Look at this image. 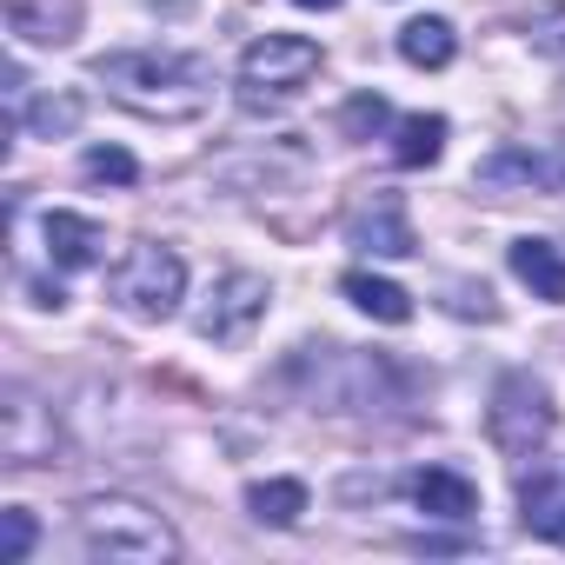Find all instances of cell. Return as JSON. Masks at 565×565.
<instances>
[{
    "mask_svg": "<svg viewBox=\"0 0 565 565\" xmlns=\"http://www.w3.org/2000/svg\"><path fill=\"white\" fill-rule=\"evenodd\" d=\"M81 173H87V180H114V186H127L140 167H134V153H120V147H87Z\"/></svg>",
    "mask_w": 565,
    "mask_h": 565,
    "instance_id": "44dd1931",
    "label": "cell"
},
{
    "mask_svg": "<svg viewBox=\"0 0 565 565\" xmlns=\"http://www.w3.org/2000/svg\"><path fill=\"white\" fill-rule=\"evenodd\" d=\"M28 552H34V512L8 505L0 512V565H21Z\"/></svg>",
    "mask_w": 565,
    "mask_h": 565,
    "instance_id": "ffe728a7",
    "label": "cell"
},
{
    "mask_svg": "<svg viewBox=\"0 0 565 565\" xmlns=\"http://www.w3.org/2000/svg\"><path fill=\"white\" fill-rule=\"evenodd\" d=\"M386 120H393V107H386L380 94H360V100H347V114H340V127H347V134H360V140H366V134H380Z\"/></svg>",
    "mask_w": 565,
    "mask_h": 565,
    "instance_id": "7402d4cb",
    "label": "cell"
},
{
    "mask_svg": "<svg viewBox=\"0 0 565 565\" xmlns=\"http://www.w3.org/2000/svg\"><path fill=\"white\" fill-rule=\"evenodd\" d=\"M452 54H459L452 21L419 14V21H406V28H399V61H406V67H452Z\"/></svg>",
    "mask_w": 565,
    "mask_h": 565,
    "instance_id": "5bb4252c",
    "label": "cell"
},
{
    "mask_svg": "<svg viewBox=\"0 0 565 565\" xmlns=\"http://www.w3.org/2000/svg\"><path fill=\"white\" fill-rule=\"evenodd\" d=\"M552 426H558V406H552V386H545L539 373H505V380L492 386L486 433H492V446H499L505 459H532V452H545Z\"/></svg>",
    "mask_w": 565,
    "mask_h": 565,
    "instance_id": "277c9868",
    "label": "cell"
},
{
    "mask_svg": "<svg viewBox=\"0 0 565 565\" xmlns=\"http://www.w3.org/2000/svg\"><path fill=\"white\" fill-rule=\"evenodd\" d=\"M246 512H253L259 525H300L307 486H300V479H253V486H246Z\"/></svg>",
    "mask_w": 565,
    "mask_h": 565,
    "instance_id": "9a60e30c",
    "label": "cell"
},
{
    "mask_svg": "<svg viewBox=\"0 0 565 565\" xmlns=\"http://www.w3.org/2000/svg\"><path fill=\"white\" fill-rule=\"evenodd\" d=\"M294 8H313V14H333V8H340V0H294Z\"/></svg>",
    "mask_w": 565,
    "mask_h": 565,
    "instance_id": "cb8c5ba5",
    "label": "cell"
},
{
    "mask_svg": "<svg viewBox=\"0 0 565 565\" xmlns=\"http://www.w3.org/2000/svg\"><path fill=\"white\" fill-rule=\"evenodd\" d=\"M452 307H459V313H479V320H492V313H499V307H492V294H486V287H466V279L452 287Z\"/></svg>",
    "mask_w": 565,
    "mask_h": 565,
    "instance_id": "603a6c76",
    "label": "cell"
},
{
    "mask_svg": "<svg viewBox=\"0 0 565 565\" xmlns=\"http://www.w3.org/2000/svg\"><path fill=\"white\" fill-rule=\"evenodd\" d=\"M479 193H565V147H499L472 167Z\"/></svg>",
    "mask_w": 565,
    "mask_h": 565,
    "instance_id": "52a82bcc",
    "label": "cell"
},
{
    "mask_svg": "<svg viewBox=\"0 0 565 565\" xmlns=\"http://www.w3.org/2000/svg\"><path fill=\"white\" fill-rule=\"evenodd\" d=\"M353 246H360V253H380V259H413V253H419V233H413L406 206H399L393 193H380L373 206L353 213Z\"/></svg>",
    "mask_w": 565,
    "mask_h": 565,
    "instance_id": "ba28073f",
    "label": "cell"
},
{
    "mask_svg": "<svg viewBox=\"0 0 565 565\" xmlns=\"http://www.w3.org/2000/svg\"><path fill=\"white\" fill-rule=\"evenodd\" d=\"M41 239H47V259H54V266H94V259L107 253V233H100V220H87V213H67V206H54V213L41 220Z\"/></svg>",
    "mask_w": 565,
    "mask_h": 565,
    "instance_id": "30bf717a",
    "label": "cell"
},
{
    "mask_svg": "<svg viewBox=\"0 0 565 565\" xmlns=\"http://www.w3.org/2000/svg\"><path fill=\"white\" fill-rule=\"evenodd\" d=\"M81 545L114 565H167L180 552V532L153 505H140L127 492H100L81 505Z\"/></svg>",
    "mask_w": 565,
    "mask_h": 565,
    "instance_id": "7a4b0ae2",
    "label": "cell"
},
{
    "mask_svg": "<svg viewBox=\"0 0 565 565\" xmlns=\"http://www.w3.org/2000/svg\"><path fill=\"white\" fill-rule=\"evenodd\" d=\"M512 273L525 279V287H532V300H545V307H565V253L552 246V239H512Z\"/></svg>",
    "mask_w": 565,
    "mask_h": 565,
    "instance_id": "8fae6325",
    "label": "cell"
},
{
    "mask_svg": "<svg viewBox=\"0 0 565 565\" xmlns=\"http://www.w3.org/2000/svg\"><path fill=\"white\" fill-rule=\"evenodd\" d=\"M186 300V259L160 239H140L120 266H114V307L134 320H173Z\"/></svg>",
    "mask_w": 565,
    "mask_h": 565,
    "instance_id": "5b68a950",
    "label": "cell"
},
{
    "mask_svg": "<svg viewBox=\"0 0 565 565\" xmlns=\"http://www.w3.org/2000/svg\"><path fill=\"white\" fill-rule=\"evenodd\" d=\"M100 87L147 114V120H193L206 100H213V61L206 54H180V47H134V54H107L100 67Z\"/></svg>",
    "mask_w": 565,
    "mask_h": 565,
    "instance_id": "6da1fadb",
    "label": "cell"
},
{
    "mask_svg": "<svg viewBox=\"0 0 565 565\" xmlns=\"http://www.w3.org/2000/svg\"><path fill=\"white\" fill-rule=\"evenodd\" d=\"M266 300H273V287L259 273H226L220 287L206 294V307H200V340H213V347H239L259 320H266Z\"/></svg>",
    "mask_w": 565,
    "mask_h": 565,
    "instance_id": "8992f818",
    "label": "cell"
},
{
    "mask_svg": "<svg viewBox=\"0 0 565 565\" xmlns=\"http://www.w3.org/2000/svg\"><path fill=\"white\" fill-rule=\"evenodd\" d=\"M74 127H81V94H47V100L28 107V134L34 140H61Z\"/></svg>",
    "mask_w": 565,
    "mask_h": 565,
    "instance_id": "ac0fdd59",
    "label": "cell"
},
{
    "mask_svg": "<svg viewBox=\"0 0 565 565\" xmlns=\"http://www.w3.org/2000/svg\"><path fill=\"white\" fill-rule=\"evenodd\" d=\"M340 294H347L366 320H380V327H406V320H413V294L393 287V279H380V273H366V266H353V273L340 279Z\"/></svg>",
    "mask_w": 565,
    "mask_h": 565,
    "instance_id": "4fadbf2b",
    "label": "cell"
},
{
    "mask_svg": "<svg viewBox=\"0 0 565 565\" xmlns=\"http://www.w3.org/2000/svg\"><path fill=\"white\" fill-rule=\"evenodd\" d=\"M8 28H14L21 41L61 47V41H74V28H81V0H14V8H8Z\"/></svg>",
    "mask_w": 565,
    "mask_h": 565,
    "instance_id": "7c38bea8",
    "label": "cell"
},
{
    "mask_svg": "<svg viewBox=\"0 0 565 565\" xmlns=\"http://www.w3.org/2000/svg\"><path fill=\"white\" fill-rule=\"evenodd\" d=\"M320 74V41L307 34H259L239 54V107H287Z\"/></svg>",
    "mask_w": 565,
    "mask_h": 565,
    "instance_id": "3957f363",
    "label": "cell"
},
{
    "mask_svg": "<svg viewBox=\"0 0 565 565\" xmlns=\"http://www.w3.org/2000/svg\"><path fill=\"white\" fill-rule=\"evenodd\" d=\"M525 41H532V54L565 67V0H545V8L525 14Z\"/></svg>",
    "mask_w": 565,
    "mask_h": 565,
    "instance_id": "d6986e66",
    "label": "cell"
},
{
    "mask_svg": "<svg viewBox=\"0 0 565 565\" xmlns=\"http://www.w3.org/2000/svg\"><path fill=\"white\" fill-rule=\"evenodd\" d=\"M439 153H446V120L439 114H406L393 127V160L399 167H433Z\"/></svg>",
    "mask_w": 565,
    "mask_h": 565,
    "instance_id": "e0dca14e",
    "label": "cell"
},
{
    "mask_svg": "<svg viewBox=\"0 0 565 565\" xmlns=\"http://www.w3.org/2000/svg\"><path fill=\"white\" fill-rule=\"evenodd\" d=\"M413 505H419L426 519H446V525H466V519L479 512V486H472L466 472H446V466H426V472H413Z\"/></svg>",
    "mask_w": 565,
    "mask_h": 565,
    "instance_id": "9c48e42d",
    "label": "cell"
},
{
    "mask_svg": "<svg viewBox=\"0 0 565 565\" xmlns=\"http://www.w3.org/2000/svg\"><path fill=\"white\" fill-rule=\"evenodd\" d=\"M519 519H525V532L565 545V486H552V479H525V486H519Z\"/></svg>",
    "mask_w": 565,
    "mask_h": 565,
    "instance_id": "2e32d148",
    "label": "cell"
}]
</instances>
